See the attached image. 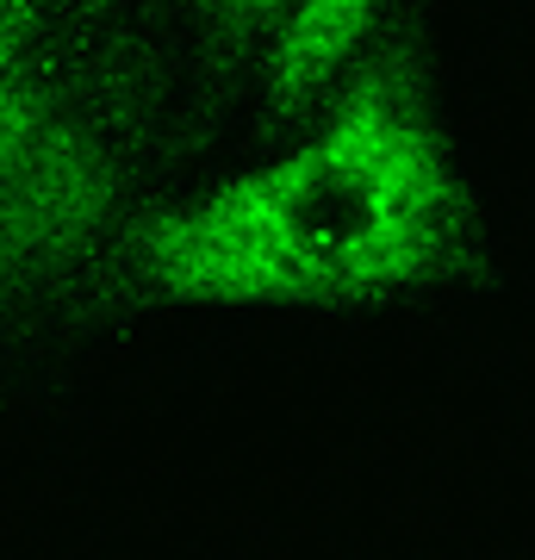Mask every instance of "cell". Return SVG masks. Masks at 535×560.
Segmentation results:
<instances>
[{
  "mask_svg": "<svg viewBox=\"0 0 535 560\" xmlns=\"http://www.w3.org/2000/svg\"><path fill=\"white\" fill-rule=\"evenodd\" d=\"M299 156L324 219V312L405 300L461 261L467 180L405 50L374 57L305 119Z\"/></svg>",
  "mask_w": 535,
  "mask_h": 560,
  "instance_id": "6da1fadb",
  "label": "cell"
},
{
  "mask_svg": "<svg viewBox=\"0 0 535 560\" xmlns=\"http://www.w3.org/2000/svg\"><path fill=\"white\" fill-rule=\"evenodd\" d=\"M138 275L199 312H324V219L299 143L143 219Z\"/></svg>",
  "mask_w": 535,
  "mask_h": 560,
  "instance_id": "7a4b0ae2",
  "label": "cell"
},
{
  "mask_svg": "<svg viewBox=\"0 0 535 560\" xmlns=\"http://www.w3.org/2000/svg\"><path fill=\"white\" fill-rule=\"evenodd\" d=\"M125 212L113 131L57 69L0 94V300L81 275Z\"/></svg>",
  "mask_w": 535,
  "mask_h": 560,
  "instance_id": "3957f363",
  "label": "cell"
},
{
  "mask_svg": "<svg viewBox=\"0 0 535 560\" xmlns=\"http://www.w3.org/2000/svg\"><path fill=\"white\" fill-rule=\"evenodd\" d=\"M398 0H287L249 50L268 119H317L374 57L393 50Z\"/></svg>",
  "mask_w": 535,
  "mask_h": 560,
  "instance_id": "277c9868",
  "label": "cell"
},
{
  "mask_svg": "<svg viewBox=\"0 0 535 560\" xmlns=\"http://www.w3.org/2000/svg\"><path fill=\"white\" fill-rule=\"evenodd\" d=\"M57 0H0V94L32 75H50Z\"/></svg>",
  "mask_w": 535,
  "mask_h": 560,
  "instance_id": "5b68a950",
  "label": "cell"
},
{
  "mask_svg": "<svg viewBox=\"0 0 535 560\" xmlns=\"http://www.w3.org/2000/svg\"><path fill=\"white\" fill-rule=\"evenodd\" d=\"M287 0H199V13L212 25V38L237 44V50H256V38L275 25V13Z\"/></svg>",
  "mask_w": 535,
  "mask_h": 560,
  "instance_id": "8992f818",
  "label": "cell"
}]
</instances>
